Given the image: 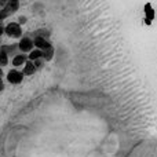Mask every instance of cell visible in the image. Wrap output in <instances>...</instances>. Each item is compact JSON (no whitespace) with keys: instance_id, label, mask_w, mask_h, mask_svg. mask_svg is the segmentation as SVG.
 <instances>
[{"instance_id":"18","label":"cell","mask_w":157,"mask_h":157,"mask_svg":"<svg viewBox=\"0 0 157 157\" xmlns=\"http://www.w3.org/2000/svg\"><path fill=\"white\" fill-rule=\"evenodd\" d=\"M4 90V83H3V78H0V92Z\"/></svg>"},{"instance_id":"14","label":"cell","mask_w":157,"mask_h":157,"mask_svg":"<svg viewBox=\"0 0 157 157\" xmlns=\"http://www.w3.org/2000/svg\"><path fill=\"white\" fill-rule=\"evenodd\" d=\"M33 63H35L36 69H41V68H43V65H44V59H43V58H39V59L33 61Z\"/></svg>"},{"instance_id":"4","label":"cell","mask_w":157,"mask_h":157,"mask_svg":"<svg viewBox=\"0 0 157 157\" xmlns=\"http://www.w3.org/2000/svg\"><path fill=\"white\" fill-rule=\"evenodd\" d=\"M33 44H35V48L39 50H44L48 46H51V43L46 37H41V36H33Z\"/></svg>"},{"instance_id":"8","label":"cell","mask_w":157,"mask_h":157,"mask_svg":"<svg viewBox=\"0 0 157 157\" xmlns=\"http://www.w3.org/2000/svg\"><path fill=\"white\" fill-rule=\"evenodd\" d=\"M43 51V59L44 62H48V61H51L52 58H54V47L52 46H48L47 48L41 50Z\"/></svg>"},{"instance_id":"16","label":"cell","mask_w":157,"mask_h":157,"mask_svg":"<svg viewBox=\"0 0 157 157\" xmlns=\"http://www.w3.org/2000/svg\"><path fill=\"white\" fill-rule=\"evenodd\" d=\"M4 35V25L0 22V36H3Z\"/></svg>"},{"instance_id":"15","label":"cell","mask_w":157,"mask_h":157,"mask_svg":"<svg viewBox=\"0 0 157 157\" xmlns=\"http://www.w3.org/2000/svg\"><path fill=\"white\" fill-rule=\"evenodd\" d=\"M25 22H26V18H25V17H19L18 24H19V25H22V24H25Z\"/></svg>"},{"instance_id":"17","label":"cell","mask_w":157,"mask_h":157,"mask_svg":"<svg viewBox=\"0 0 157 157\" xmlns=\"http://www.w3.org/2000/svg\"><path fill=\"white\" fill-rule=\"evenodd\" d=\"M7 3H8V0H0V7H4Z\"/></svg>"},{"instance_id":"5","label":"cell","mask_w":157,"mask_h":157,"mask_svg":"<svg viewBox=\"0 0 157 157\" xmlns=\"http://www.w3.org/2000/svg\"><path fill=\"white\" fill-rule=\"evenodd\" d=\"M29 59L28 58V54H25V52H21V54H15L13 57V65L15 66V68H18V66H22L25 65V62Z\"/></svg>"},{"instance_id":"7","label":"cell","mask_w":157,"mask_h":157,"mask_svg":"<svg viewBox=\"0 0 157 157\" xmlns=\"http://www.w3.org/2000/svg\"><path fill=\"white\" fill-rule=\"evenodd\" d=\"M0 48L4 50V51L8 54V57H10V55H11V57H14V55L17 54V51L19 50L18 48V44H15V43H14V44H4V46H2Z\"/></svg>"},{"instance_id":"3","label":"cell","mask_w":157,"mask_h":157,"mask_svg":"<svg viewBox=\"0 0 157 157\" xmlns=\"http://www.w3.org/2000/svg\"><path fill=\"white\" fill-rule=\"evenodd\" d=\"M24 73L19 71H17V69H11L10 72L7 73V80L10 81L11 84H21L22 80H24Z\"/></svg>"},{"instance_id":"11","label":"cell","mask_w":157,"mask_h":157,"mask_svg":"<svg viewBox=\"0 0 157 157\" xmlns=\"http://www.w3.org/2000/svg\"><path fill=\"white\" fill-rule=\"evenodd\" d=\"M8 58H10V57H8L7 52H6L4 50L0 48V66H2V68H3V66H7L8 65Z\"/></svg>"},{"instance_id":"19","label":"cell","mask_w":157,"mask_h":157,"mask_svg":"<svg viewBox=\"0 0 157 157\" xmlns=\"http://www.w3.org/2000/svg\"><path fill=\"white\" fill-rule=\"evenodd\" d=\"M0 78H3V69H2V66H0Z\"/></svg>"},{"instance_id":"9","label":"cell","mask_w":157,"mask_h":157,"mask_svg":"<svg viewBox=\"0 0 157 157\" xmlns=\"http://www.w3.org/2000/svg\"><path fill=\"white\" fill-rule=\"evenodd\" d=\"M4 7L10 11V14L17 13L18 8H19V0H8V3L4 6Z\"/></svg>"},{"instance_id":"10","label":"cell","mask_w":157,"mask_h":157,"mask_svg":"<svg viewBox=\"0 0 157 157\" xmlns=\"http://www.w3.org/2000/svg\"><path fill=\"white\" fill-rule=\"evenodd\" d=\"M28 58H29L30 61H36V59H39V58H43V51L39 48H33L32 51L28 54Z\"/></svg>"},{"instance_id":"12","label":"cell","mask_w":157,"mask_h":157,"mask_svg":"<svg viewBox=\"0 0 157 157\" xmlns=\"http://www.w3.org/2000/svg\"><path fill=\"white\" fill-rule=\"evenodd\" d=\"M33 36H41V37H46V39H48V36H50V32L47 29H40V30H37V32H35L33 33Z\"/></svg>"},{"instance_id":"13","label":"cell","mask_w":157,"mask_h":157,"mask_svg":"<svg viewBox=\"0 0 157 157\" xmlns=\"http://www.w3.org/2000/svg\"><path fill=\"white\" fill-rule=\"evenodd\" d=\"M10 15H11L10 11H8L6 7H2V10H0V22H2L3 19H6L7 17H10Z\"/></svg>"},{"instance_id":"2","label":"cell","mask_w":157,"mask_h":157,"mask_svg":"<svg viewBox=\"0 0 157 157\" xmlns=\"http://www.w3.org/2000/svg\"><path fill=\"white\" fill-rule=\"evenodd\" d=\"M18 48L21 52H25V54H29L33 48H35V44H33V39L29 37V36H24L21 37L18 43Z\"/></svg>"},{"instance_id":"6","label":"cell","mask_w":157,"mask_h":157,"mask_svg":"<svg viewBox=\"0 0 157 157\" xmlns=\"http://www.w3.org/2000/svg\"><path fill=\"white\" fill-rule=\"evenodd\" d=\"M36 71H37V69H36L33 61L28 59L26 62H25V65H24V71H22V73H24V76H32Z\"/></svg>"},{"instance_id":"1","label":"cell","mask_w":157,"mask_h":157,"mask_svg":"<svg viewBox=\"0 0 157 157\" xmlns=\"http://www.w3.org/2000/svg\"><path fill=\"white\" fill-rule=\"evenodd\" d=\"M4 33L14 39L22 37V28L18 22H10V24H7L4 26Z\"/></svg>"}]
</instances>
